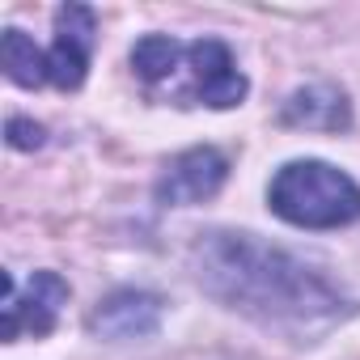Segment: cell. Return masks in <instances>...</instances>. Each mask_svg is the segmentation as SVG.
<instances>
[{
	"label": "cell",
	"instance_id": "cell-6",
	"mask_svg": "<svg viewBox=\"0 0 360 360\" xmlns=\"http://www.w3.org/2000/svg\"><path fill=\"white\" fill-rule=\"evenodd\" d=\"M94 34H98V18L89 5L56 9V43L47 51L56 89H81V81L89 72V56H94Z\"/></svg>",
	"mask_w": 360,
	"mask_h": 360
},
{
	"label": "cell",
	"instance_id": "cell-8",
	"mask_svg": "<svg viewBox=\"0 0 360 360\" xmlns=\"http://www.w3.org/2000/svg\"><path fill=\"white\" fill-rule=\"evenodd\" d=\"M280 119L288 127H305V131H347L352 127V102H347V94L339 85L318 81V85L297 89L284 102Z\"/></svg>",
	"mask_w": 360,
	"mask_h": 360
},
{
	"label": "cell",
	"instance_id": "cell-4",
	"mask_svg": "<svg viewBox=\"0 0 360 360\" xmlns=\"http://www.w3.org/2000/svg\"><path fill=\"white\" fill-rule=\"evenodd\" d=\"M64 301H68V284L56 271H34L26 288H18V280L5 271V326H0V335L5 339H18L22 330H30L34 339L51 335Z\"/></svg>",
	"mask_w": 360,
	"mask_h": 360
},
{
	"label": "cell",
	"instance_id": "cell-5",
	"mask_svg": "<svg viewBox=\"0 0 360 360\" xmlns=\"http://www.w3.org/2000/svg\"><path fill=\"white\" fill-rule=\"evenodd\" d=\"M225 178H229V161L225 153L217 148H187V153H178L161 178H157V204L165 208H191V204H204L212 200L221 187H225Z\"/></svg>",
	"mask_w": 360,
	"mask_h": 360
},
{
	"label": "cell",
	"instance_id": "cell-2",
	"mask_svg": "<svg viewBox=\"0 0 360 360\" xmlns=\"http://www.w3.org/2000/svg\"><path fill=\"white\" fill-rule=\"evenodd\" d=\"M267 204L297 229H343L360 221V183L330 161H288L267 187Z\"/></svg>",
	"mask_w": 360,
	"mask_h": 360
},
{
	"label": "cell",
	"instance_id": "cell-11",
	"mask_svg": "<svg viewBox=\"0 0 360 360\" xmlns=\"http://www.w3.org/2000/svg\"><path fill=\"white\" fill-rule=\"evenodd\" d=\"M43 127L39 123H30V119H22V115H9V123H5V140H9V148H39L43 144Z\"/></svg>",
	"mask_w": 360,
	"mask_h": 360
},
{
	"label": "cell",
	"instance_id": "cell-10",
	"mask_svg": "<svg viewBox=\"0 0 360 360\" xmlns=\"http://www.w3.org/2000/svg\"><path fill=\"white\" fill-rule=\"evenodd\" d=\"M183 47H187V43H178V39H169V34H144V39L131 47V68H136V77L144 81L148 94H157L161 85L174 81L178 64H183Z\"/></svg>",
	"mask_w": 360,
	"mask_h": 360
},
{
	"label": "cell",
	"instance_id": "cell-7",
	"mask_svg": "<svg viewBox=\"0 0 360 360\" xmlns=\"http://www.w3.org/2000/svg\"><path fill=\"white\" fill-rule=\"evenodd\" d=\"M161 297L144 292V288H115L110 297H102L89 314V335L110 339V343H127V339H148L161 326Z\"/></svg>",
	"mask_w": 360,
	"mask_h": 360
},
{
	"label": "cell",
	"instance_id": "cell-9",
	"mask_svg": "<svg viewBox=\"0 0 360 360\" xmlns=\"http://www.w3.org/2000/svg\"><path fill=\"white\" fill-rule=\"evenodd\" d=\"M0 64H5V77L22 89H39V85H51V68H47V51L34 47V39L26 30H5L0 39Z\"/></svg>",
	"mask_w": 360,
	"mask_h": 360
},
{
	"label": "cell",
	"instance_id": "cell-3",
	"mask_svg": "<svg viewBox=\"0 0 360 360\" xmlns=\"http://www.w3.org/2000/svg\"><path fill=\"white\" fill-rule=\"evenodd\" d=\"M178 72H187V94L183 106H212V110H229L242 106V98L250 94V81L238 72L233 51L221 39H195L183 47V64ZM174 72V77H178ZM174 85V81H169ZM165 85V89H169Z\"/></svg>",
	"mask_w": 360,
	"mask_h": 360
},
{
	"label": "cell",
	"instance_id": "cell-1",
	"mask_svg": "<svg viewBox=\"0 0 360 360\" xmlns=\"http://www.w3.org/2000/svg\"><path fill=\"white\" fill-rule=\"evenodd\" d=\"M191 267L208 297L276 326L326 322L347 305L343 292L318 267L263 242L259 233H238V229L200 233V242L191 246Z\"/></svg>",
	"mask_w": 360,
	"mask_h": 360
}]
</instances>
